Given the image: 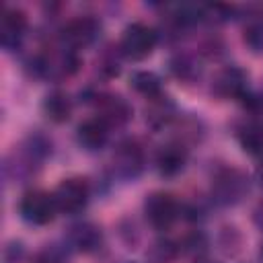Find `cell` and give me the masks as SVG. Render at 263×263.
<instances>
[{"label":"cell","instance_id":"6da1fadb","mask_svg":"<svg viewBox=\"0 0 263 263\" xmlns=\"http://www.w3.org/2000/svg\"><path fill=\"white\" fill-rule=\"evenodd\" d=\"M249 193V179L238 168H222L212 181V197L220 205H234Z\"/></svg>","mask_w":263,"mask_h":263},{"label":"cell","instance_id":"7a4b0ae2","mask_svg":"<svg viewBox=\"0 0 263 263\" xmlns=\"http://www.w3.org/2000/svg\"><path fill=\"white\" fill-rule=\"evenodd\" d=\"M156 43H158V35L152 27H148L146 23H132L125 27L121 35L119 49L125 58L140 62V60H146L154 51Z\"/></svg>","mask_w":263,"mask_h":263},{"label":"cell","instance_id":"3957f363","mask_svg":"<svg viewBox=\"0 0 263 263\" xmlns=\"http://www.w3.org/2000/svg\"><path fill=\"white\" fill-rule=\"evenodd\" d=\"M18 212L25 222L33 226H45L55 218L58 205H55L53 193H47L43 189H31L21 197Z\"/></svg>","mask_w":263,"mask_h":263},{"label":"cell","instance_id":"277c9868","mask_svg":"<svg viewBox=\"0 0 263 263\" xmlns=\"http://www.w3.org/2000/svg\"><path fill=\"white\" fill-rule=\"evenodd\" d=\"M53 199H55L58 212L70 214V216L78 214L86 208L90 199V185L82 177H68L55 187Z\"/></svg>","mask_w":263,"mask_h":263},{"label":"cell","instance_id":"5b68a950","mask_svg":"<svg viewBox=\"0 0 263 263\" xmlns=\"http://www.w3.org/2000/svg\"><path fill=\"white\" fill-rule=\"evenodd\" d=\"M144 216L156 230H168L179 218V203L171 193L154 191L144 201Z\"/></svg>","mask_w":263,"mask_h":263},{"label":"cell","instance_id":"8992f818","mask_svg":"<svg viewBox=\"0 0 263 263\" xmlns=\"http://www.w3.org/2000/svg\"><path fill=\"white\" fill-rule=\"evenodd\" d=\"M113 166H115L117 175L123 177V179L138 177L140 171L144 168V150H142V146L132 138L121 140L113 150Z\"/></svg>","mask_w":263,"mask_h":263},{"label":"cell","instance_id":"52a82bcc","mask_svg":"<svg viewBox=\"0 0 263 263\" xmlns=\"http://www.w3.org/2000/svg\"><path fill=\"white\" fill-rule=\"evenodd\" d=\"M99 29H101V25L95 16L82 14V16H76L64 25L62 39L70 49H80V47L90 45L99 37Z\"/></svg>","mask_w":263,"mask_h":263},{"label":"cell","instance_id":"ba28073f","mask_svg":"<svg viewBox=\"0 0 263 263\" xmlns=\"http://www.w3.org/2000/svg\"><path fill=\"white\" fill-rule=\"evenodd\" d=\"M247 82H249V76H247V72L242 68H238V66H226V68H222L214 76L212 90L220 99H242L245 92L249 90L247 88Z\"/></svg>","mask_w":263,"mask_h":263},{"label":"cell","instance_id":"9c48e42d","mask_svg":"<svg viewBox=\"0 0 263 263\" xmlns=\"http://www.w3.org/2000/svg\"><path fill=\"white\" fill-rule=\"evenodd\" d=\"M109 140V125L97 115V117H88L84 119L78 127H76V142L88 150V152H95V150H101Z\"/></svg>","mask_w":263,"mask_h":263},{"label":"cell","instance_id":"30bf717a","mask_svg":"<svg viewBox=\"0 0 263 263\" xmlns=\"http://www.w3.org/2000/svg\"><path fill=\"white\" fill-rule=\"evenodd\" d=\"M27 31V14L18 8H6L0 18V41L6 49H12L21 43Z\"/></svg>","mask_w":263,"mask_h":263},{"label":"cell","instance_id":"8fae6325","mask_svg":"<svg viewBox=\"0 0 263 263\" xmlns=\"http://www.w3.org/2000/svg\"><path fill=\"white\" fill-rule=\"evenodd\" d=\"M187 164V148L181 142H168L156 152V168L162 177L179 175Z\"/></svg>","mask_w":263,"mask_h":263},{"label":"cell","instance_id":"7c38bea8","mask_svg":"<svg viewBox=\"0 0 263 263\" xmlns=\"http://www.w3.org/2000/svg\"><path fill=\"white\" fill-rule=\"evenodd\" d=\"M99 117L111 127V125H123L132 119V107L129 103L119 95H101L97 101Z\"/></svg>","mask_w":263,"mask_h":263},{"label":"cell","instance_id":"4fadbf2b","mask_svg":"<svg viewBox=\"0 0 263 263\" xmlns=\"http://www.w3.org/2000/svg\"><path fill=\"white\" fill-rule=\"evenodd\" d=\"M70 245L80 251V253H92L99 249L101 240H103V234H101V228L95 226L92 222H80L76 226L70 228V236H68Z\"/></svg>","mask_w":263,"mask_h":263},{"label":"cell","instance_id":"5bb4252c","mask_svg":"<svg viewBox=\"0 0 263 263\" xmlns=\"http://www.w3.org/2000/svg\"><path fill=\"white\" fill-rule=\"evenodd\" d=\"M43 115L53 123H64L72 115V101L64 90H51L41 103Z\"/></svg>","mask_w":263,"mask_h":263},{"label":"cell","instance_id":"9a60e30c","mask_svg":"<svg viewBox=\"0 0 263 263\" xmlns=\"http://www.w3.org/2000/svg\"><path fill=\"white\" fill-rule=\"evenodd\" d=\"M175 117V103L171 101V97L166 95H158V97H152L148 99V105H146V123H150L154 129L171 123Z\"/></svg>","mask_w":263,"mask_h":263},{"label":"cell","instance_id":"2e32d148","mask_svg":"<svg viewBox=\"0 0 263 263\" xmlns=\"http://www.w3.org/2000/svg\"><path fill=\"white\" fill-rule=\"evenodd\" d=\"M240 148L251 156H263V123L251 121L238 132Z\"/></svg>","mask_w":263,"mask_h":263},{"label":"cell","instance_id":"e0dca14e","mask_svg":"<svg viewBox=\"0 0 263 263\" xmlns=\"http://www.w3.org/2000/svg\"><path fill=\"white\" fill-rule=\"evenodd\" d=\"M129 84L136 92L144 95L146 99H152V97H158L162 92L160 88V78L154 74V72H148V70H138L129 76Z\"/></svg>","mask_w":263,"mask_h":263},{"label":"cell","instance_id":"ac0fdd59","mask_svg":"<svg viewBox=\"0 0 263 263\" xmlns=\"http://www.w3.org/2000/svg\"><path fill=\"white\" fill-rule=\"evenodd\" d=\"M242 41L253 53H263V16H253L242 29Z\"/></svg>","mask_w":263,"mask_h":263},{"label":"cell","instance_id":"d6986e66","mask_svg":"<svg viewBox=\"0 0 263 263\" xmlns=\"http://www.w3.org/2000/svg\"><path fill=\"white\" fill-rule=\"evenodd\" d=\"M177 255H179V247L168 238L156 240L148 251L150 263H173L177 259Z\"/></svg>","mask_w":263,"mask_h":263},{"label":"cell","instance_id":"ffe728a7","mask_svg":"<svg viewBox=\"0 0 263 263\" xmlns=\"http://www.w3.org/2000/svg\"><path fill=\"white\" fill-rule=\"evenodd\" d=\"M171 72L179 78V80H187L195 74V64L187 58V55H177L173 62H171Z\"/></svg>","mask_w":263,"mask_h":263},{"label":"cell","instance_id":"44dd1931","mask_svg":"<svg viewBox=\"0 0 263 263\" xmlns=\"http://www.w3.org/2000/svg\"><path fill=\"white\" fill-rule=\"evenodd\" d=\"M242 105L245 109L253 111V113H261L263 111V95H257V92H245L242 97Z\"/></svg>","mask_w":263,"mask_h":263},{"label":"cell","instance_id":"7402d4cb","mask_svg":"<svg viewBox=\"0 0 263 263\" xmlns=\"http://www.w3.org/2000/svg\"><path fill=\"white\" fill-rule=\"evenodd\" d=\"M185 247L189 249V251H203V247H205V236L201 234V232H193V234H189L187 238H185Z\"/></svg>","mask_w":263,"mask_h":263},{"label":"cell","instance_id":"603a6c76","mask_svg":"<svg viewBox=\"0 0 263 263\" xmlns=\"http://www.w3.org/2000/svg\"><path fill=\"white\" fill-rule=\"evenodd\" d=\"M35 263H62V255L55 249H45L37 255Z\"/></svg>","mask_w":263,"mask_h":263},{"label":"cell","instance_id":"cb8c5ba5","mask_svg":"<svg viewBox=\"0 0 263 263\" xmlns=\"http://www.w3.org/2000/svg\"><path fill=\"white\" fill-rule=\"evenodd\" d=\"M253 224L263 232V199H259L253 208Z\"/></svg>","mask_w":263,"mask_h":263},{"label":"cell","instance_id":"d4e9b609","mask_svg":"<svg viewBox=\"0 0 263 263\" xmlns=\"http://www.w3.org/2000/svg\"><path fill=\"white\" fill-rule=\"evenodd\" d=\"M255 175H257V181H259V185L263 187V156H261V162L257 164V171H255Z\"/></svg>","mask_w":263,"mask_h":263},{"label":"cell","instance_id":"484cf974","mask_svg":"<svg viewBox=\"0 0 263 263\" xmlns=\"http://www.w3.org/2000/svg\"><path fill=\"white\" fill-rule=\"evenodd\" d=\"M195 263H216V261H212V259H203V257H197V259H195Z\"/></svg>","mask_w":263,"mask_h":263},{"label":"cell","instance_id":"4316f807","mask_svg":"<svg viewBox=\"0 0 263 263\" xmlns=\"http://www.w3.org/2000/svg\"><path fill=\"white\" fill-rule=\"evenodd\" d=\"M259 257H261V261H263V242H261V249H259Z\"/></svg>","mask_w":263,"mask_h":263}]
</instances>
